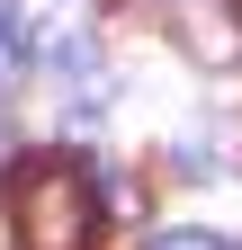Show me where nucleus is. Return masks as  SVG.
Segmentation results:
<instances>
[{
    "label": "nucleus",
    "instance_id": "obj_3",
    "mask_svg": "<svg viewBox=\"0 0 242 250\" xmlns=\"http://www.w3.org/2000/svg\"><path fill=\"white\" fill-rule=\"evenodd\" d=\"M170 161H179V179H224V125L179 134V143H170Z\"/></svg>",
    "mask_w": 242,
    "mask_h": 250
},
{
    "label": "nucleus",
    "instance_id": "obj_5",
    "mask_svg": "<svg viewBox=\"0 0 242 250\" xmlns=\"http://www.w3.org/2000/svg\"><path fill=\"white\" fill-rule=\"evenodd\" d=\"M144 250H233V241H224V232H206V224H162Z\"/></svg>",
    "mask_w": 242,
    "mask_h": 250
},
{
    "label": "nucleus",
    "instance_id": "obj_2",
    "mask_svg": "<svg viewBox=\"0 0 242 250\" xmlns=\"http://www.w3.org/2000/svg\"><path fill=\"white\" fill-rule=\"evenodd\" d=\"M36 62H45L63 116L72 125H99V107H108V54H99V36H90V27H45V36H36Z\"/></svg>",
    "mask_w": 242,
    "mask_h": 250
},
{
    "label": "nucleus",
    "instance_id": "obj_4",
    "mask_svg": "<svg viewBox=\"0 0 242 250\" xmlns=\"http://www.w3.org/2000/svg\"><path fill=\"white\" fill-rule=\"evenodd\" d=\"M36 62V36H27V18L0 0V89H18V72Z\"/></svg>",
    "mask_w": 242,
    "mask_h": 250
},
{
    "label": "nucleus",
    "instance_id": "obj_6",
    "mask_svg": "<svg viewBox=\"0 0 242 250\" xmlns=\"http://www.w3.org/2000/svg\"><path fill=\"white\" fill-rule=\"evenodd\" d=\"M99 206H108V214H126V224H135V214H144V188H135V179H99Z\"/></svg>",
    "mask_w": 242,
    "mask_h": 250
},
{
    "label": "nucleus",
    "instance_id": "obj_1",
    "mask_svg": "<svg viewBox=\"0 0 242 250\" xmlns=\"http://www.w3.org/2000/svg\"><path fill=\"white\" fill-rule=\"evenodd\" d=\"M0 206H9V241L18 250H90L99 241V170L72 161V152H27L0 179Z\"/></svg>",
    "mask_w": 242,
    "mask_h": 250
}]
</instances>
